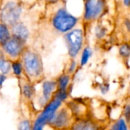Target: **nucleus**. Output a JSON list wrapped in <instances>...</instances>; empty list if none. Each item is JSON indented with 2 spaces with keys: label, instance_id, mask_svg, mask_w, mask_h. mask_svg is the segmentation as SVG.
Instances as JSON below:
<instances>
[{
  "label": "nucleus",
  "instance_id": "obj_1",
  "mask_svg": "<svg viewBox=\"0 0 130 130\" xmlns=\"http://www.w3.org/2000/svg\"><path fill=\"white\" fill-rule=\"evenodd\" d=\"M22 60L24 77L34 84L44 77V65L41 55L35 51L26 48L20 58Z\"/></svg>",
  "mask_w": 130,
  "mask_h": 130
},
{
  "label": "nucleus",
  "instance_id": "obj_2",
  "mask_svg": "<svg viewBox=\"0 0 130 130\" xmlns=\"http://www.w3.org/2000/svg\"><path fill=\"white\" fill-rule=\"evenodd\" d=\"M63 104L60 100L52 96L32 122V130H44V128L48 125L55 112Z\"/></svg>",
  "mask_w": 130,
  "mask_h": 130
},
{
  "label": "nucleus",
  "instance_id": "obj_3",
  "mask_svg": "<svg viewBox=\"0 0 130 130\" xmlns=\"http://www.w3.org/2000/svg\"><path fill=\"white\" fill-rule=\"evenodd\" d=\"M64 39L68 47V53L71 59H75L84 45V32L80 28H74L65 34Z\"/></svg>",
  "mask_w": 130,
  "mask_h": 130
},
{
  "label": "nucleus",
  "instance_id": "obj_4",
  "mask_svg": "<svg viewBox=\"0 0 130 130\" xmlns=\"http://www.w3.org/2000/svg\"><path fill=\"white\" fill-rule=\"evenodd\" d=\"M77 22V18L69 13L65 9L57 10L52 19L53 27L60 33H68L73 30Z\"/></svg>",
  "mask_w": 130,
  "mask_h": 130
},
{
  "label": "nucleus",
  "instance_id": "obj_5",
  "mask_svg": "<svg viewBox=\"0 0 130 130\" xmlns=\"http://www.w3.org/2000/svg\"><path fill=\"white\" fill-rule=\"evenodd\" d=\"M74 121L75 118L69 108L63 105L55 112L48 125L54 130H69Z\"/></svg>",
  "mask_w": 130,
  "mask_h": 130
},
{
  "label": "nucleus",
  "instance_id": "obj_6",
  "mask_svg": "<svg viewBox=\"0 0 130 130\" xmlns=\"http://www.w3.org/2000/svg\"><path fill=\"white\" fill-rule=\"evenodd\" d=\"M21 14L22 8L20 5L14 1H9L1 9L0 19L2 23L8 26H12L19 22Z\"/></svg>",
  "mask_w": 130,
  "mask_h": 130
},
{
  "label": "nucleus",
  "instance_id": "obj_7",
  "mask_svg": "<svg viewBox=\"0 0 130 130\" xmlns=\"http://www.w3.org/2000/svg\"><path fill=\"white\" fill-rule=\"evenodd\" d=\"M105 0H86L84 20L87 22L99 19L105 11Z\"/></svg>",
  "mask_w": 130,
  "mask_h": 130
},
{
  "label": "nucleus",
  "instance_id": "obj_8",
  "mask_svg": "<svg viewBox=\"0 0 130 130\" xmlns=\"http://www.w3.org/2000/svg\"><path fill=\"white\" fill-rule=\"evenodd\" d=\"M1 48L6 57L12 61L21 58L26 47L25 42L12 36L6 44L1 47Z\"/></svg>",
  "mask_w": 130,
  "mask_h": 130
},
{
  "label": "nucleus",
  "instance_id": "obj_9",
  "mask_svg": "<svg viewBox=\"0 0 130 130\" xmlns=\"http://www.w3.org/2000/svg\"><path fill=\"white\" fill-rule=\"evenodd\" d=\"M69 130H102L100 123L90 117L77 119Z\"/></svg>",
  "mask_w": 130,
  "mask_h": 130
},
{
  "label": "nucleus",
  "instance_id": "obj_10",
  "mask_svg": "<svg viewBox=\"0 0 130 130\" xmlns=\"http://www.w3.org/2000/svg\"><path fill=\"white\" fill-rule=\"evenodd\" d=\"M11 34L14 38L26 43L29 38V30L27 26L22 22H17L14 25L11 26Z\"/></svg>",
  "mask_w": 130,
  "mask_h": 130
},
{
  "label": "nucleus",
  "instance_id": "obj_11",
  "mask_svg": "<svg viewBox=\"0 0 130 130\" xmlns=\"http://www.w3.org/2000/svg\"><path fill=\"white\" fill-rule=\"evenodd\" d=\"M57 82L54 80H44L41 85V96L47 102L51 99L53 94L57 90Z\"/></svg>",
  "mask_w": 130,
  "mask_h": 130
},
{
  "label": "nucleus",
  "instance_id": "obj_12",
  "mask_svg": "<svg viewBox=\"0 0 130 130\" xmlns=\"http://www.w3.org/2000/svg\"><path fill=\"white\" fill-rule=\"evenodd\" d=\"M103 128V130H130V124L120 116L111 121Z\"/></svg>",
  "mask_w": 130,
  "mask_h": 130
},
{
  "label": "nucleus",
  "instance_id": "obj_13",
  "mask_svg": "<svg viewBox=\"0 0 130 130\" xmlns=\"http://www.w3.org/2000/svg\"><path fill=\"white\" fill-rule=\"evenodd\" d=\"M21 91L22 96L26 100H31L35 95V87L34 84L31 83L25 78L21 84Z\"/></svg>",
  "mask_w": 130,
  "mask_h": 130
},
{
  "label": "nucleus",
  "instance_id": "obj_14",
  "mask_svg": "<svg viewBox=\"0 0 130 130\" xmlns=\"http://www.w3.org/2000/svg\"><path fill=\"white\" fill-rule=\"evenodd\" d=\"M72 80V75L64 73L60 74L56 80L57 82V90H70L69 87H71V83Z\"/></svg>",
  "mask_w": 130,
  "mask_h": 130
},
{
  "label": "nucleus",
  "instance_id": "obj_15",
  "mask_svg": "<svg viewBox=\"0 0 130 130\" xmlns=\"http://www.w3.org/2000/svg\"><path fill=\"white\" fill-rule=\"evenodd\" d=\"M93 54V51L90 46H85L80 51V57L79 61L80 68H84L89 63L90 60L91 59Z\"/></svg>",
  "mask_w": 130,
  "mask_h": 130
},
{
  "label": "nucleus",
  "instance_id": "obj_16",
  "mask_svg": "<svg viewBox=\"0 0 130 130\" xmlns=\"http://www.w3.org/2000/svg\"><path fill=\"white\" fill-rule=\"evenodd\" d=\"M12 61L6 57L2 50H0V73L8 75L12 72L11 70Z\"/></svg>",
  "mask_w": 130,
  "mask_h": 130
},
{
  "label": "nucleus",
  "instance_id": "obj_17",
  "mask_svg": "<svg viewBox=\"0 0 130 130\" xmlns=\"http://www.w3.org/2000/svg\"><path fill=\"white\" fill-rule=\"evenodd\" d=\"M118 54L120 58L127 60L130 58V42L123 41L118 46Z\"/></svg>",
  "mask_w": 130,
  "mask_h": 130
},
{
  "label": "nucleus",
  "instance_id": "obj_18",
  "mask_svg": "<svg viewBox=\"0 0 130 130\" xmlns=\"http://www.w3.org/2000/svg\"><path fill=\"white\" fill-rule=\"evenodd\" d=\"M12 37L11 31L8 25L0 23V47L5 44Z\"/></svg>",
  "mask_w": 130,
  "mask_h": 130
},
{
  "label": "nucleus",
  "instance_id": "obj_19",
  "mask_svg": "<svg viewBox=\"0 0 130 130\" xmlns=\"http://www.w3.org/2000/svg\"><path fill=\"white\" fill-rule=\"evenodd\" d=\"M11 70L14 76L18 78H22L24 76V69L22 60L20 59L12 60L11 63Z\"/></svg>",
  "mask_w": 130,
  "mask_h": 130
},
{
  "label": "nucleus",
  "instance_id": "obj_20",
  "mask_svg": "<svg viewBox=\"0 0 130 130\" xmlns=\"http://www.w3.org/2000/svg\"><path fill=\"white\" fill-rule=\"evenodd\" d=\"M107 28L106 27H104L103 25H97L96 27H95V29H94V35H95V37L96 39L98 40H102L103 39L106 35H107Z\"/></svg>",
  "mask_w": 130,
  "mask_h": 130
},
{
  "label": "nucleus",
  "instance_id": "obj_21",
  "mask_svg": "<svg viewBox=\"0 0 130 130\" xmlns=\"http://www.w3.org/2000/svg\"><path fill=\"white\" fill-rule=\"evenodd\" d=\"M121 116L130 124V100L123 104L121 110Z\"/></svg>",
  "mask_w": 130,
  "mask_h": 130
},
{
  "label": "nucleus",
  "instance_id": "obj_22",
  "mask_svg": "<svg viewBox=\"0 0 130 130\" xmlns=\"http://www.w3.org/2000/svg\"><path fill=\"white\" fill-rule=\"evenodd\" d=\"M17 130H32V122L28 119H24L19 122Z\"/></svg>",
  "mask_w": 130,
  "mask_h": 130
},
{
  "label": "nucleus",
  "instance_id": "obj_23",
  "mask_svg": "<svg viewBox=\"0 0 130 130\" xmlns=\"http://www.w3.org/2000/svg\"><path fill=\"white\" fill-rule=\"evenodd\" d=\"M78 66H79V64L75 59H71V62L69 63L68 66L66 73L73 76V74H75V72L77 71Z\"/></svg>",
  "mask_w": 130,
  "mask_h": 130
},
{
  "label": "nucleus",
  "instance_id": "obj_24",
  "mask_svg": "<svg viewBox=\"0 0 130 130\" xmlns=\"http://www.w3.org/2000/svg\"><path fill=\"white\" fill-rule=\"evenodd\" d=\"M109 89H110V85L108 83H103L100 87V91L103 95L107 94L108 92L109 91Z\"/></svg>",
  "mask_w": 130,
  "mask_h": 130
},
{
  "label": "nucleus",
  "instance_id": "obj_25",
  "mask_svg": "<svg viewBox=\"0 0 130 130\" xmlns=\"http://www.w3.org/2000/svg\"><path fill=\"white\" fill-rule=\"evenodd\" d=\"M123 27L126 32L130 35V19L128 18H125L123 20Z\"/></svg>",
  "mask_w": 130,
  "mask_h": 130
},
{
  "label": "nucleus",
  "instance_id": "obj_26",
  "mask_svg": "<svg viewBox=\"0 0 130 130\" xmlns=\"http://www.w3.org/2000/svg\"><path fill=\"white\" fill-rule=\"evenodd\" d=\"M7 79H8L7 75H5L3 74L0 73V89L3 87V84H5V82L6 81Z\"/></svg>",
  "mask_w": 130,
  "mask_h": 130
},
{
  "label": "nucleus",
  "instance_id": "obj_27",
  "mask_svg": "<svg viewBox=\"0 0 130 130\" xmlns=\"http://www.w3.org/2000/svg\"><path fill=\"white\" fill-rule=\"evenodd\" d=\"M122 5L125 8H130V0H122Z\"/></svg>",
  "mask_w": 130,
  "mask_h": 130
},
{
  "label": "nucleus",
  "instance_id": "obj_28",
  "mask_svg": "<svg viewBox=\"0 0 130 130\" xmlns=\"http://www.w3.org/2000/svg\"><path fill=\"white\" fill-rule=\"evenodd\" d=\"M84 1H86V0H84Z\"/></svg>",
  "mask_w": 130,
  "mask_h": 130
},
{
  "label": "nucleus",
  "instance_id": "obj_29",
  "mask_svg": "<svg viewBox=\"0 0 130 130\" xmlns=\"http://www.w3.org/2000/svg\"><path fill=\"white\" fill-rule=\"evenodd\" d=\"M102 130H103V129H102Z\"/></svg>",
  "mask_w": 130,
  "mask_h": 130
}]
</instances>
